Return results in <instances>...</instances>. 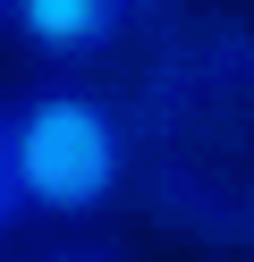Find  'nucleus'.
<instances>
[{
  "label": "nucleus",
  "mask_w": 254,
  "mask_h": 262,
  "mask_svg": "<svg viewBox=\"0 0 254 262\" xmlns=\"http://www.w3.org/2000/svg\"><path fill=\"white\" fill-rule=\"evenodd\" d=\"M9 127V186L26 220H102V211L127 194V110L102 85H76V76H51L26 102L0 110Z\"/></svg>",
  "instance_id": "nucleus-1"
},
{
  "label": "nucleus",
  "mask_w": 254,
  "mask_h": 262,
  "mask_svg": "<svg viewBox=\"0 0 254 262\" xmlns=\"http://www.w3.org/2000/svg\"><path fill=\"white\" fill-rule=\"evenodd\" d=\"M0 34L43 68H93L127 34V9L119 0H0Z\"/></svg>",
  "instance_id": "nucleus-2"
},
{
  "label": "nucleus",
  "mask_w": 254,
  "mask_h": 262,
  "mask_svg": "<svg viewBox=\"0 0 254 262\" xmlns=\"http://www.w3.org/2000/svg\"><path fill=\"white\" fill-rule=\"evenodd\" d=\"M17 220H26V211H17V186H9V127H0V245H9Z\"/></svg>",
  "instance_id": "nucleus-3"
},
{
  "label": "nucleus",
  "mask_w": 254,
  "mask_h": 262,
  "mask_svg": "<svg viewBox=\"0 0 254 262\" xmlns=\"http://www.w3.org/2000/svg\"><path fill=\"white\" fill-rule=\"evenodd\" d=\"M43 262H127V254H110V245H68V254H43Z\"/></svg>",
  "instance_id": "nucleus-4"
},
{
  "label": "nucleus",
  "mask_w": 254,
  "mask_h": 262,
  "mask_svg": "<svg viewBox=\"0 0 254 262\" xmlns=\"http://www.w3.org/2000/svg\"><path fill=\"white\" fill-rule=\"evenodd\" d=\"M119 9H127V26H135V17H161V9H178V0H119Z\"/></svg>",
  "instance_id": "nucleus-5"
}]
</instances>
